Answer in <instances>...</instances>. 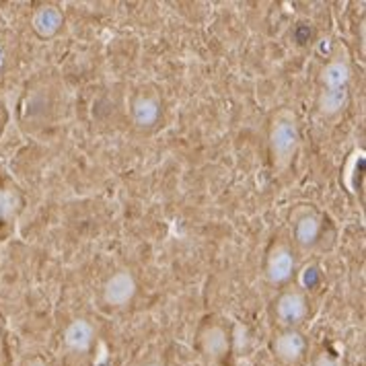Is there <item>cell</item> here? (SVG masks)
I'll list each match as a JSON object with an SVG mask.
<instances>
[{
	"label": "cell",
	"mask_w": 366,
	"mask_h": 366,
	"mask_svg": "<svg viewBox=\"0 0 366 366\" xmlns=\"http://www.w3.org/2000/svg\"><path fill=\"white\" fill-rule=\"evenodd\" d=\"M302 347H304L302 337L298 333H292V331L280 335L278 341H276V354L286 362H294L302 354Z\"/></svg>",
	"instance_id": "1"
},
{
	"label": "cell",
	"mask_w": 366,
	"mask_h": 366,
	"mask_svg": "<svg viewBox=\"0 0 366 366\" xmlns=\"http://www.w3.org/2000/svg\"><path fill=\"white\" fill-rule=\"evenodd\" d=\"M66 341L70 347L82 352L90 345V329L86 323H74L68 331H66Z\"/></svg>",
	"instance_id": "2"
},
{
	"label": "cell",
	"mask_w": 366,
	"mask_h": 366,
	"mask_svg": "<svg viewBox=\"0 0 366 366\" xmlns=\"http://www.w3.org/2000/svg\"><path fill=\"white\" fill-rule=\"evenodd\" d=\"M280 315H282V319L288 321V323L300 321V317L304 315V306H302L300 298H296V296H286V298L280 302Z\"/></svg>",
	"instance_id": "3"
},
{
	"label": "cell",
	"mask_w": 366,
	"mask_h": 366,
	"mask_svg": "<svg viewBox=\"0 0 366 366\" xmlns=\"http://www.w3.org/2000/svg\"><path fill=\"white\" fill-rule=\"evenodd\" d=\"M226 347H228V343H226V335H224L222 331L214 329V331H210V333L206 335V352H208L212 358L224 356V354H226Z\"/></svg>",
	"instance_id": "4"
},
{
	"label": "cell",
	"mask_w": 366,
	"mask_h": 366,
	"mask_svg": "<svg viewBox=\"0 0 366 366\" xmlns=\"http://www.w3.org/2000/svg\"><path fill=\"white\" fill-rule=\"evenodd\" d=\"M273 267H278V269H273V271H271L276 280H282V278H286V276H288V269H290V259H288L286 251L276 253V257H273Z\"/></svg>",
	"instance_id": "5"
},
{
	"label": "cell",
	"mask_w": 366,
	"mask_h": 366,
	"mask_svg": "<svg viewBox=\"0 0 366 366\" xmlns=\"http://www.w3.org/2000/svg\"><path fill=\"white\" fill-rule=\"evenodd\" d=\"M10 212V195L0 191V218Z\"/></svg>",
	"instance_id": "6"
},
{
	"label": "cell",
	"mask_w": 366,
	"mask_h": 366,
	"mask_svg": "<svg viewBox=\"0 0 366 366\" xmlns=\"http://www.w3.org/2000/svg\"><path fill=\"white\" fill-rule=\"evenodd\" d=\"M317 366H335V364H333V362H331L329 358H325V356H323V358H321V360L317 362Z\"/></svg>",
	"instance_id": "7"
},
{
	"label": "cell",
	"mask_w": 366,
	"mask_h": 366,
	"mask_svg": "<svg viewBox=\"0 0 366 366\" xmlns=\"http://www.w3.org/2000/svg\"><path fill=\"white\" fill-rule=\"evenodd\" d=\"M152 366H156V364H152Z\"/></svg>",
	"instance_id": "8"
}]
</instances>
